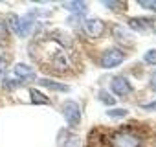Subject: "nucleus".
<instances>
[{"instance_id":"nucleus-4","label":"nucleus","mask_w":156,"mask_h":147,"mask_svg":"<svg viewBox=\"0 0 156 147\" xmlns=\"http://www.w3.org/2000/svg\"><path fill=\"white\" fill-rule=\"evenodd\" d=\"M103 31H105V22L99 20V19H90V20H87V22L83 24V33H85L87 37H90V39L101 37Z\"/></svg>"},{"instance_id":"nucleus-17","label":"nucleus","mask_w":156,"mask_h":147,"mask_svg":"<svg viewBox=\"0 0 156 147\" xmlns=\"http://www.w3.org/2000/svg\"><path fill=\"white\" fill-rule=\"evenodd\" d=\"M140 6L145 8V9H152V11H156V0H141Z\"/></svg>"},{"instance_id":"nucleus-11","label":"nucleus","mask_w":156,"mask_h":147,"mask_svg":"<svg viewBox=\"0 0 156 147\" xmlns=\"http://www.w3.org/2000/svg\"><path fill=\"white\" fill-rule=\"evenodd\" d=\"M30 96H31V103H35V105H48L50 103V99L44 94H41L37 88H31L30 90Z\"/></svg>"},{"instance_id":"nucleus-13","label":"nucleus","mask_w":156,"mask_h":147,"mask_svg":"<svg viewBox=\"0 0 156 147\" xmlns=\"http://www.w3.org/2000/svg\"><path fill=\"white\" fill-rule=\"evenodd\" d=\"M9 30L15 31V33L19 35V30H20V19H19L17 15H13V17L9 19Z\"/></svg>"},{"instance_id":"nucleus-8","label":"nucleus","mask_w":156,"mask_h":147,"mask_svg":"<svg viewBox=\"0 0 156 147\" xmlns=\"http://www.w3.org/2000/svg\"><path fill=\"white\" fill-rule=\"evenodd\" d=\"M33 24H35V17H33L31 13L26 15L24 19H20V30H19V35H20V37L30 35L31 30H33Z\"/></svg>"},{"instance_id":"nucleus-22","label":"nucleus","mask_w":156,"mask_h":147,"mask_svg":"<svg viewBox=\"0 0 156 147\" xmlns=\"http://www.w3.org/2000/svg\"><path fill=\"white\" fill-rule=\"evenodd\" d=\"M6 66H8V63H6V59H0V76L4 74V70H6Z\"/></svg>"},{"instance_id":"nucleus-20","label":"nucleus","mask_w":156,"mask_h":147,"mask_svg":"<svg viewBox=\"0 0 156 147\" xmlns=\"http://www.w3.org/2000/svg\"><path fill=\"white\" fill-rule=\"evenodd\" d=\"M141 109H143V110H149V112H151V110H156V101H152V103H143Z\"/></svg>"},{"instance_id":"nucleus-9","label":"nucleus","mask_w":156,"mask_h":147,"mask_svg":"<svg viewBox=\"0 0 156 147\" xmlns=\"http://www.w3.org/2000/svg\"><path fill=\"white\" fill-rule=\"evenodd\" d=\"M39 85L41 87H46L50 90H57V92H68L70 87L64 85V83H59V81H51V79H39Z\"/></svg>"},{"instance_id":"nucleus-14","label":"nucleus","mask_w":156,"mask_h":147,"mask_svg":"<svg viewBox=\"0 0 156 147\" xmlns=\"http://www.w3.org/2000/svg\"><path fill=\"white\" fill-rule=\"evenodd\" d=\"M99 99H101L105 105H116V99H114L108 92H105V90H103V92H99Z\"/></svg>"},{"instance_id":"nucleus-21","label":"nucleus","mask_w":156,"mask_h":147,"mask_svg":"<svg viewBox=\"0 0 156 147\" xmlns=\"http://www.w3.org/2000/svg\"><path fill=\"white\" fill-rule=\"evenodd\" d=\"M151 88L156 92V72H152V76H151Z\"/></svg>"},{"instance_id":"nucleus-6","label":"nucleus","mask_w":156,"mask_h":147,"mask_svg":"<svg viewBox=\"0 0 156 147\" xmlns=\"http://www.w3.org/2000/svg\"><path fill=\"white\" fill-rule=\"evenodd\" d=\"M110 88H112V92H114L116 96H127V94L130 92V83H129L125 77L118 76V77H112Z\"/></svg>"},{"instance_id":"nucleus-5","label":"nucleus","mask_w":156,"mask_h":147,"mask_svg":"<svg viewBox=\"0 0 156 147\" xmlns=\"http://www.w3.org/2000/svg\"><path fill=\"white\" fill-rule=\"evenodd\" d=\"M123 53L119 52V50H116V48H112V50H107L103 55H101V66L103 68H114V66H119L121 63H123Z\"/></svg>"},{"instance_id":"nucleus-18","label":"nucleus","mask_w":156,"mask_h":147,"mask_svg":"<svg viewBox=\"0 0 156 147\" xmlns=\"http://www.w3.org/2000/svg\"><path fill=\"white\" fill-rule=\"evenodd\" d=\"M19 85V81H15V79H8V81H4V87L8 88V90H11V88H15Z\"/></svg>"},{"instance_id":"nucleus-10","label":"nucleus","mask_w":156,"mask_h":147,"mask_svg":"<svg viewBox=\"0 0 156 147\" xmlns=\"http://www.w3.org/2000/svg\"><path fill=\"white\" fill-rule=\"evenodd\" d=\"M129 26H130V30L145 31V30L151 26V20H149V19H130V20H129Z\"/></svg>"},{"instance_id":"nucleus-19","label":"nucleus","mask_w":156,"mask_h":147,"mask_svg":"<svg viewBox=\"0 0 156 147\" xmlns=\"http://www.w3.org/2000/svg\"><path fill=\"white\" fill-rule=\"evenodd\" d=\"M6 35H8V28H6V24L2 22V20H0V39H6Z\"/></svg>"},{"instance_id":"nucleus-15","label":"nucleus","mask_w":156,"mask_h":147,"mask_svg":"<svg viewBox=\"0 0 156 147\" xmlns=\"http://www.w3.org/2000/svg\"><path fill=\"white\" fill-rule=\"evenodd\" d=\"M107 116L108 118H125L127 116V110L125 109H112V110L107 112Z\"/></svg>"},{"instance_id":"nucleus-12","label":"nucleus","mask_w":156,"mask_h":147,"mask_svg":"<svg viewBox=\"0 0 156 147\" xmlns=\"http://www.w3.org/2000/svg\"><path fill=\"white\" fill-rule=\"evenodd\" d=\"M64 8L73 11V13H77V15H81V13L87 11V4L81 2V0H77V2H68V4H64Z\"/></svg>"},{"instance_id":"nucleus-2","label":"nucleus","mask_w":156,"mask_h":147,"mask_svg":"<svg viewBox=\"0 0 156 147\" xmlns=\"http://www.w3.org/2000/svg\"><path fill=\"white\" fill-rule=\"evenodd\" d=\"M140 145H141V136L129 129L116 131L108 136V147H140Z\"/></svg>"},{"instance_id":"nucleus-3","label":"nucleus","mask_w":156,"mask_h":147,"mask_svg":"<svg viewBox=\"0 0 156 147\" xmlns=\"http://www.w3.org/2000/svg\"><path fill=\"white\" fill-rule=\"evenodd\" d=\"M62 116L66 120L68 125L75 127L77 123L81 121V110H79V105H77L75 101H68L64 107H62Z\"/></svg>"},{"instance_id":"nucleus-7","label":"nucleus","mask_w":156,"mask_h":147,"mask_svg":"<svg viewBox=\"0 0 156 147\" xmlns=\"http://www.w3.org/2000/svg\"><path fill=\"white\" fill-rule=\"evenodd\" d=\"M13 72H15V76H17L19 79H22V81H31V79H35V72H33V68L28 66V64H24V63L15 64Z\"/></svg>"},{"instance_id":"nucleus-16","label":"nucleus","mask_w":156,"mask_h":147,"mask_svg":"<svg viewBox=\"0 0 156 147\" xmlns=\"http://www.w3.org/2000/svg\"><path fill=\"white\" fill-rule=\"evenodd\" d=\"M143 59H145L147 64H156V50H149V52L143 55Z\"/></svg>"},{"instance_id":"nucleus-23","label":"nucleus","mask_w":156,"mask_h":147,"mask_svg":"<svg viewBox=\"0 0 156 147\" xmlns=\"http://www.w3.org/2000/svg\"><path fill=\"white\" fill-rule=\"evenodd\" d=\"M154 31H156V30H154Z\"/></svg>"},{"instance_id":"nucleus-1","label":"nucleus","mask_w":156,"mask_h":147,"mask_svg":"<svg viewBox=\"0 0 156 147\" xmlns=\"http://www.w3.org/2000/svg\"><path fill=\"white\" fill-rule=\"evenodd\" d=\"M51 46H50V50L44 46V50H48L44 55H46V61H50V64H51V68L53 70H57V72H68L70 70V57H68V53L59 46V42L55 44V42H50Z\"/></svg>"}]
</instances>
